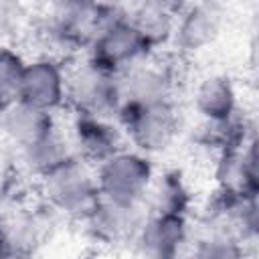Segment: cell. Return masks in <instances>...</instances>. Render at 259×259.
Segmentation results:
<instances>
[{
	"label": "cell",
	"instance_id": "cell-1",
	"mask_svg": "<svg viewBox=\"0 0 259 259\" xmlns=\"http://www.w3.org/2000/svg\"><path fill=\"white\" fill-rule=\"evenodd\" d=\"M40 192L51 210L75 221H83L99 200L95 166L71 156L40 178Z\"/></svg>",
	"mask_w": 259,
	"mask_h": 259
},
{
	"label": "cell",
	"instance_id": "cell-2",
	"mask_svg": "<svg viewBox=\"0 0 259 259\" xmlns=\"http://www.w3.org/2000/svg\"><path fill=\"white\" fill-rule=\"evenodd\" d=\"M132 150L154 158L168 152L180 138L182 113L176 101H164L140 109L119 111L115 117Z\"/></svg>",
	"mask_w": 259,
	"mask_h": 259
},
{
	"label": "cell",
	"instance_id": "cell-3",
	"mask_svg": "<svg viewBox=\"0 0 259 259\" xmlns=\"http://www.w3.org/2000/svg\"><path fill=\"white\" fill-rule=\"evenodd\" d=\"M65 105L73 109L75 115L115 121L119 109L117 77L85 57L65 71Z\"/></svg>",
	"mask_w": 259,
	"mask_h": 259
},
{
	"label": "cell",
	"instance_id": "cell-4",
	"mask_svg": "<svg viewBox=\"0 0 259 259\" xmlns=\"http://www.w3.org/2000/svg\"><path fill=\"white\" fill-rule=\"evenodd\" d=\"M154 174V160L130 146L95 166L99 196L119 204H142Z\"/></svg>",
	"mask_w": 259,
	"mask_h": 259
},
{
	"label": "cell",
	"instance_id": "cell-5",
	"mask_svg": "<svg viewBox=\"0 0 259 259\" xmlns=\"http://www.w3.org/2000/svg\"><path fill=\"white\" fill-rule=\"evenodd\" d=\"M150 57L152 49L138 32V28L130 22L125 8L119 16L109 20L97 32V36L87 49V59L115 77L148 61Z\"/></svg>",
	"mask_w": 259,
	"mask_h": 259
},
{
	"label": "cell",
	"instance_id": "cell-6",
	"mask_svg": "<svg viewBox=\"0 0 259 259\" xmlns=\"http://www.w3.org/2000/svg\"><path fill=\"white\" fill-rule=\"evenodd\" d=\"M176 77L168 65L154 63L152 57L130 71L117 75V95H119V111L140 109L164 101H174ZM117 117V115H115Z\"/></svg>",
	"mask_w": 259,
	"mask_h": 259
},
{
	"label": "cell",
	"instance_id": "cell-7",
	"mask_svg": "<svg viewBox=\"0 0 259 259\" xmlns=\"http://www.w3.org/2000/svg\"><path fill=\"white\" fill-rule=\"evenodd\" d=\"M194 239L190 217L148 214L136 235L134 249L144 259H180Z\"/></svg>",
	"mask_w": 259,
	"mask_h": 259
},
{
	"label": "cell",
	"instance_id": "cell-8",
	"mask_svg": "<svg viewBox=\"0 0 259 259\" xmlns=\"http://www.w3.org/2000/svg\"><path fill=\"white\" fill-rule=\"evenodd\" d=\"M227 22V10L219 2L184 4L178 12L172 45L178 55H196L217 42Z\"/></svg>",
	"mask_w": 259,
	"mask_h": 259
},
{
	"label": "cell",
	"instance_id": "cell-9",
	"mask_svg": "<svg viewBox=\"0 0 259 259\" xmlns=\"http://www.w3.org/2000/svg\"><path fill=\"white\" fill-rule=\"evenodd\" d=\"M146 219L142 204H119L99 196L91 212L81 221L89 237L105 247H125L136 241V235Z\"/></svg>",
	"mask_w": 259,
	"mask_h": 259
},
{
	"label": "cell",
	"instance_id": "cell-10",
	"mask_svg": "<svg viewBox=\"0 0 259 259\" xmlns=\"http://www.w3.org/2000/svg\"><path fill=\"white\" fill-rule=\"evenodd\" d=\"M257 194L214 190L202 212V229L225 231L251 245L257 235Z\"/></svg>",
	"mask_w": 259,
	"mask_h": 259
},
{
	"label": "cell",
	"instance_id": "cell-11",
	"mask_svg": "<svg viewBox=\"0 0 259 259\" xmlns=\"http://www.w3.org/2000/svg\"><path fill=\"white\" fill-rule=\"evenodd\" d=\"M65 71L67 67L55 55H38L24 65L20 101L55 113L65 105Z\"/></svg>",
	"mask_w": 259,
	"mask_h": 259
},
{
	"label": "cell",
	"instance_id": "cell-12",
	"mask_svg": "<svg viewBox=\"0 0 259 259\" xmlns=\"http://www.w3.org/2000/svg\"><path fill=\"white\" fill-rule=\"evenodd\" d=\"M71 146L77 158L91 166L101 164L121 148H125V138L117 121L93 115H75L69 130Z\"/></svg>",
	"mask_w": 259,
	"mask_h": 259
},
{
	"label": "cell",
	"instance_id": "cell-13",
	"mask_svg": "<svg viewBox=\"0 0 259 259\" xmlns=\"http://www.w3.org/2000/svg\"><path fill=\"white\" fill-rule=\"evenodd\" d=\"M194 192L180 168H166L154 174V180L142 202L148 214H178L190 217Z\"/></svg>",
	"mask_w": 259,
	"mask_h": 259
},
{
	"label": "cell",
	"instance_id": "cell-14",
	"mask_svg": "<svg viewBox=\"0 0 259 259\" xmlns=\"http://www.w3.org/2000/svg\"><path fill=\"white\" fill-rule=\"evenodd\" d=\"M192 107L202 121L219 123L241 113L235 81L225 73L204 75L192 93Z\"/></svg>",
	"mask_w": 259,
	"mask_h": 259
},
{
	"label": "cell",
	"instance_id": "cell-15",
	"mask_svg": "<svg viewBox=\"0 0 259 259\" xmlns=\"http://www.w3.org/2000/svg\"><path fill=\"white\" fill-rule=\"evenodd\" d=\"M214 180L219 190L257 194V142L227 148L217 154Z\"/></svg>",
	"mask_w": 259,
	"mask_h": 259
},
{
	"label": "cell",
	"instance_id": "cell-16",
	"mask_svg": "<svg viewBox=\"0 0 259 259\" xmlns=\"http://www.w3.org/2000/svg\"><path fill=\"white\" fill-rule=\"evenodd\" d=\"M71 156H75V152L71 146L69 132L59 127V123L55 127H51L47 134H42L40 138H36L34 142H30L18 150V158H20L24 170L28 174L36 176L38 180L42 176H47L49 172H53L57 166H61Z\"/></svg>",
	"mask_w": 259,
	"mask_h": 259
},
{
	"label": "cell",
	"instance_id": "cell-17",
	"mask_svg": "<svg viewBox=\"0 0 259 259\" xmlns=\"http://www.w3.org/2000/svg\"><path fill=\"white\" fill-rule=\"evenodd\" d=\"M182 6L184 4L174 2H142L130 6V10L125 8V14L154 53L164 45L172 42L174 24Z\"/></svg>",
	"mask_w": 259,
	"mask_h": 259
},
{
	"label": "cell",
	"instance_id": "cell-18",
	"mask_svg": "<svg viewBox=\"0 0 259 259\" xmlns=\"http://www.w3.org/2000/svg\"><path fill=\"white\" fill-rule=\"evenodd\" d=\"M55 125V113L36 109L24 101H16L14 105L0 111V134L12 146H16V150L34 142Z\"/></svg>",
	"mask_w": 259,
	"mask_h": 259
},
{
	"label": "cell",
	"instance_id": "cell-19",
	"mask_svg": "<svg viewBox=\"0 0 259 259\" xmlns=\"http://www.w3.org/2000/svg\"><path fill=\"white\" fill-rule=\"evenodd\" d=\"M249 245L225 231L200 229L184 259H249Z\"/></svg>",
	"mask_w": 259,
	"mask_h": 259
},
{
	"label": "cell",
	"instance_id": "cell-20",
	"mask_svg": "<svg viewBox=\"0 0 259 259\" xmlns=\"http://www.w3.org/2000/svg\"><path fill=\"white\" fill-rule=\"evenodd\" d=\"M26 59L12 47H0V111L20 101Z\"/></svg>",
	"mask_w": 259,
	"mask_h": 259
},
{
	"label": "cell",
	"instance_id": "cell-21",
	"mask_svg": "<svg viewBox=\"0 0 259 259\" xmlns=\"http://www.w3.org/2000/svg\"><path fill=\"white\" fill-rule=\"evenodd\" d=\"M180 259H184V257H180Z\"/></svg>",
	"mask_w": 259,
	"mask_h": 259
}]
</instances>
